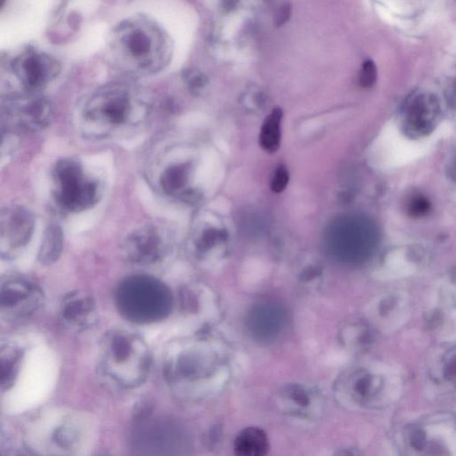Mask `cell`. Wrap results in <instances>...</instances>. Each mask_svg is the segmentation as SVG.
I'll use <instances>...</instances> for the list:
<instances>
[{"label": "cell", "instance_id": "6da1fadb", "mask_svg": "<svg viewBox=\"0 0 456 456\" xmlns=\"http://www.w3.org/2000/svg\"><path fill=\"white\" fill-rule=\"evenodd\" d=\"M116 307L119 314L136 324H152L171 314L174 305L172 292L152 276H129L115 292Z\"/></svg>", "mask_w": 456, "mask_h": 456}, {"label": "cell", "instance_id": "7a4b0ae2", "mask_svg": "<svg viewBox=\"0 0 456 456\" xmlns=\"http://www.w3.org/2000/svg\"><path fill=\"white\" fill-rule=\"evenodd\" d=\"M102 365L105 374L116 384L132 388L148 377L151 358L139 336L119 330L105 339Z\"/></svg>", "mask_w": 456, "mask_h": 456}, {"label": "cell", "instance_id": "3957f363", "mask_svg": "<svg viewBox=\"0 0 456 456\" xmlns=\"http://www.w3.org/2000/svg\"><path fill=\"white\" fill-rule=\"evenodd\" d=\"M52 194L63 211L78 213L98 202L99 185L81 162L65 158L59 159L53 169Z\"/></svg>", "mask_w": 456, "mask_h": 456}, {"label": "cell", "instance_id": "277c9868", "mask_svg": "<svg viewBox=\"0 0 456 456\" xmlns=\"http://www.w3.org/2000/svg\"><path fill=\"white\" fill-rule=\"evenodd\" d=\"M54 118V108L38 93L8 96L0 104V123L8 131L18 133L41 131Z\"/></svg>", "mask_w": 456, "mask_h": 456}, {"label": "cell", "instance_id": "5b68a950", "mask_svg": "<svg viewBox=\"0 0 456 456\" xmlns=\"http://www.w3.org/2000/svg\"><path fill=\"white\" fill-rule=\"evenodd\" d=\"M132 444L141 455H181L188 444L181 426L167 419H151L142 422L133 434Z\"/></svg>", "mask_w": 456, "mask_h": 456}, {"label": "cell", "instance_id": "8992f818", "mask_svg": "<svg viewBox=\"0 0 456 456\" xmlns=\"http://www.w3.org/2000/svg\"><path fill=\"white\" fill-rule=\"evenodd\" d=\"M131 98L122 91H104L89 100L83 112L84 125L89 131H104L126 124L131 119Z\"/></svg>", "mask_w": 456, "mask_h": 456}, {"label": "cell", "instance_id": "52a82bcc", "mask_svg": "<svg viewBox=\"0 0 456 456\" xmlns=\"http://www.w3.org/2000/svg\"><path fill=\"white\" fill-rule=\"evenodd\" d=\"M36 219L29 209L14 205L0 211V258L21 254L34 234Z\"/></svg>", "mask_w": 456, "mask_h": 456}, {"label": "cell", "instance_id": "ba28073f", "mask_svg": "<svg viewBox=\"0 0 456 456\" xmlns=\"http://www.w3.org/2000/svg\"><path fill=\"white\" fill-rule=\"evenodd\" d=\"M16 78L26 91L38 93L58 77L60 65L45 53L28 50L12 63Z\"/></svg>", "mask_w": 456, "mask_h": 456}, {"label": "cell", "instance_id": "9c48e42d", "mask_svg": "<svg viewBox=\"0 0 456 456\" xmlns=\"http://www.w3.org/2000/svg\"><path fill=\"white\" fill-rule=\"evenodd\" d=\"M41 289L26 279L10 278L0 282V311L10 318H25L38 311Z\"/></svg>", "mask_w": 456, "mask_h": 456}, {"label": "cell", "instance_id": "30bf717a", "mask_svg": "<svg viewBox=\"0 0 456 456\" xmlns=\"http://www.w3.org/2000/svg\"><path fill=\"white\" fill-rule=\"evenodd\" d=\"M285 323V309L272 301L257 303L246 316L249 334L261 342H271L278 338L284 330Z\"/></svg>", "mask_w": 456, "mask_h": 456}, {"label": "cell", "instance_id": "8fae6325", "mask_svg": "<svg viewBox=\"0 0 456 456\" xmlns=\"http://www.w3.org/2000/svg\"><path fill=\"white\" fill-rule=\"evenodd\" d=\"M125 252L133 262L150 264L165 252V244L157 229L148 226L133 233L125 245Z\"/></svg>", "mask_w": 456, "mask_h": 456}, {"label": "cell", "instance_id": "7c38bea8", "mask_svg": "<svg viewBox=\"0 0 456 456\" xmlns=\"http://www.w3.org/2000/svg\"><path fill=\"white\" fill-rule=\"evenodd\" d=\"M221 364V358H217L212 349L196 348V351H186L178 358L174 372L176 378L195 381L196 379L211 377Z\"/></svg>", "mask_w": 456, "mask_h": 456}, {"label": "cell", "instance_id": "4fadbf2b", "mask_svg": "<svg viewBox=\"0 0 456 456\" xmlns=\"http://www.w3.org/2000/svg\"><path fill=\"white\" fill-rule=\"evenodd\" d=\"M62 318L73 330L81 331L96 322L94 299L85 292H75L66 295L62 305Z\"/></svg>", "mask_w": 456, "mask_h": 456}, {"label": "cell", "instance_id": "5bb4252c", "mask_svg": "<svg viewBox=\"0 0 456 456\" xmlns=\"http://www.w3.org/2000/svg\"><path fill=\"white\" fill-rule=\"evenodd\" d=\"M269 448L267 434L258 427L242 429L234 442V452L237 456H264L268 454Z\"/></svg>", "mask_w": 456, "mask_h": 456}, {"label": "cell", "instance_id": "9a60e30c", "mask_svg": "<svg viewBox=\"0 0 456 456\" xmlns=\"http://www.w3.org/2000/svg\"><path fill=\"white\" fill-rule=\"evenodd\" d=\"M63 231L61 226L51 223L43 234L41 247L39 251V261L42 265L49 266L58 261L63 249Z\"/></svg>", "mask_w": 456, "mask_h": 456}, {"label": "cell", "instance_id": "2e32d148", "mask_svg": "<svg viewBox=\"0 0 456 456\" xmlns=\"http://www.w3.org/2000/svg\"><path fill=\"white\" fill-rule=\"evenodd\" d=\"M228 232L221 226H207L196 233L194 239L195 252L204 257L228 242Z\"/></svg>", "mask_w": 456, "mask_h": 456}, {"label": "cell", "instance_id": "e0dca14e", "mask_svg": "<svg viewBox=\"0 0 456 456\" xmlns=\"http://www.w3.org/2000/svg\"><path fill=\"white\" fill-rule=\"evenodd\" d=\"M282 119V110L275 108L263 122L259 134V145L269 154H274L280 148Z\"/></svg>", "mask_w": 456, "mask_h": 456}, {"label": "cell", "instance_id": "ac0fdd59", "mask_svg": "<svg viewBox=\"0 0 456 456\" xmlns=\"http://www.w3.org/2000/svg\"><path fill=\"white\" fill-rule=\"evenodd\" d=\"M189 181V168L185 164L171 166L162 175V188L167 194L175 195L185 189Z\"/></svg>", "mask_w": 456, "mask_h": 456}, {"label": "cell", "instance_id": "d6986e66", "mask_svg": "<svg viewBox=\"0 0 456 456\" xmlns=\"http://www.w3.org/2000/svg\"><path fill=\"white\" fill-rule=\"evenodd\" d=\"M126 48L135 58H144L152 50V39L141 30L129 33L125 39Z\"/></svg>", "mask_w": 456, "mask_h": 456}, {"label": "cell", "instance_id": "ffe728a7", "mask_svg": "<svg viewBox=\"0 0 456 456\" xmlns=\"http://www.w3.org/2000/svg\"><path fill=\"white\" fill-rule=\"evenodd\" d=\"M18 358L14 353L0 355V389H6L14 384L18 371Z\"/></svg>", "mask_w": 456, "mask_h": 456}, {"label": "cell", "instance_id": "44dd1931", "mask_svg": "<svg viewBox=\"0 0 456 456\" xmlns=\"http://www.w3.org/2000/svg\"><path fill=\"white\" fill-rule=\"evenodd\" d=\"M359 81L363 88L365 89L372 88L377 81V69L371 60L363 63Z\"/></svg>", "mask_w": 456, "mask_h": 456}, {"label": "cell", "instance_id": "7402d4cb", "mask_svg": "<svg viewBox=\"0 0 456 456\" xmlns=\"http://www.w3.org/2000/svg\"><path fill=\"white\" fill-rule=\"evenodd\" d=\"M289 178V172L285 166H280V167L276 169L271 184L272 191L276 193V194L285 191V188H287Z\"/></svg>", "mask_w": 456, "mask_h": 456}, {"label": "cell", "instance_id": "603a6c76", "mask_svg": "<svg viewBox=\"0 0 456 456\" xmlns=\"http://www.w3.org/2000/svg\"><path fill=\"white\" fill-rule=\"evenodd\" d=\"M431 209V204L427 199L422 195H417L410 202L409 204L408 211L412 217H422L429 211Z\"/></svg>", "mask_w": 456, "mask_h": 456}, {"label": "cell", "instance_id": "cb8c5ba5", "mask_svg": "<svg viewBox=\"0 0 456 456\" xmlns=\"http://www.w3.org/2000/svg\"><path fill=\"white\" fill-rule=\"evenodd\" d=\"M185 81L190 91L194 93L201 92L208 83L207 78L199 72H188V74L185 75Z\"/></svg>", "mask_w": 456, "mask_h": 456}, {"label": "cell", "instance_id": "d4e9b609", "mask_svg": "<svg viewBox=\"0 0 456 456\" xmlns=\"http://www.w3.org/2000/svg\"><path fill=\"white\" fill-rule=\"evenodd\" d=\"M56 441L62 448H68L75 441L74 432L68 428L59 429L58 434L56 435Z\"/></svg>", "mask_w": 456, "mask_h": 456}, {"label": "cell", "instance_id": "484cf974", "mask_svg": "<svg viewBox=\"0 0 456 456\" xmlns=\"http://www.w3.org/2000/svg\"><path fill=\"white\" fill-rule=\"evenodd\" d=\"M6 3V0H0V11H1L3 8H4Z\"/></svg>", "mask_w": 456, "mask_h": 456}, {"label": "cell", "instance_id": "4316f807", "mask_svg": "<svg viewBox=\"0 0 456 456\" xmlns=\"http://www.w3.org/2000/svg\"><path fill=\"white\" fill-rule=\"evenodd\" d=\"M0 148H1V136H0Z\"/></svg>", "mask_w": 456, "mask_h": 456}]
</instances>
